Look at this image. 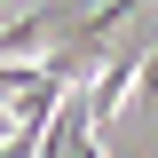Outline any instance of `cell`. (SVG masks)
<instances>
[{
    "mask_svg": "<svg viewBox=\"0 0 158 158\" xmlns=\"http://www.w3.org/2000/svg\"><path fill=\"white\" fill-rule=\"evenodd\" d=\"M135 95H142V103H158V48L135 63Z\"/></svg>",
    "mask_w": 158,
    "mask_h": 158,
    "instance_id": "obj_1",
    "label": "cell"
}]
</instances>
